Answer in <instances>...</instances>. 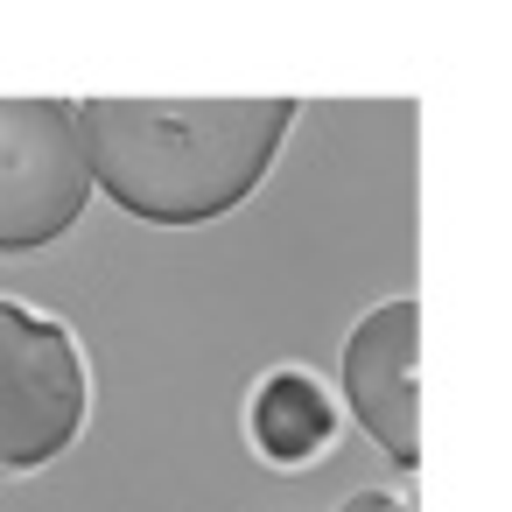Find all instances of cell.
Masks as SVG:
<instances>
[{
  "mask_svg": "<svg viewBox=\"0 0 512 512\" xmlns=\"http://www.w3.org/2000/svg\"><path fill=\"white\" fill-rule=\"evenodd\" d=\"M344 512H407L393 491H358V498H344Z\"/></svg>",
  "mask_w": 512,
  "mask_h": 512,
  "instance_id": "8992f818",
  "label": "cell"
},
{
  "mask_svg": "<svg viewBox=\"0 0 512 512\" xmlns=\"http://www.w3.org/2000/svg\"><path fill=\"white\" fill-rule=\"evenodd\" d=\"M414 372H421V302H379L358 316V330L344 337V407L358 414V428L400 463H421V400H414Z\"/></svg>",
  "mask_w": 512,
  "mask_h": 512,
  "instance_id": "277c9868",
  "label": "cell"
},
{
  "mask_svg": "<svg viewBox=\"0 0 512 512\" xmlns=\"http://www.w3.org/2000/svg\"><path fill=\"white\" fill-rule=\"evenodd\" d=\"M92 414V372L71 323L0 302V477L57 463Z\"/></svg>",
  "mask_w": 512,
  "mask_h": 512,
  "instance_id": "7a4b0ae2",
  "label": "cell"
},
{
  "mask_svg": "<svg viewBox=\"0 0 512 512\" xmlns=\"http://www.w3.org/2000/svg\"><path fill=\"white\" fill-rule=\"evenodd\" d=\"M295 99H92L78 106L92 183L141 225H211L274 169Z\"/></svg>",
  "mask_w": 512,
  "mask_h": 512,
  "instance_id": "6da1fadb",
  "label": "cell"
},
{
  "mask_svg": "<svg viewBox=\"0 0 512 512\" xmlns=\"http://www.w3.org/2000/svg\"><path fill=\"white\" fill-rule=\"evenodd\" d=\"M92 204L78 106L0 99V253L57 246Z\"/></svg>",
  "mask_w": 512,
  "mask_h": 512,
  "instance_id": "3957f363",
  "label": "cell"
},
{
  "mask_svg": "<svg viewBox=\"0 0 512 512\" xmlns=\"http://www.w3.org/2000/svg\"><path fill=\"white\" fill-rule=\"evenodd\" d=\"M246 435H253L260 463L309 470L337 442V393L316 372H302V365H274L253 386V400H246Z\"/></svg>",
  "mask_w": 512,
  "mask_h": 512,
  "instance_id": "5b68a950",
  "label": "cell"
}]
</instances>
